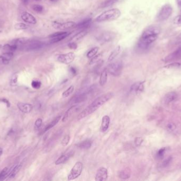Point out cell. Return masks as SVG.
Returning <instances> with one entry per match:
<instances>
[{
	"label": "cell",
	"instance_id": "obj_1",
	"mask_svg": "<svg viewBox=\"0 0 181 181\" xmlns=\"http://www.w3.org/2000/svg\"><path fill=\"white\" fill-rule=\"evenodd\" d=\"M160 33V28L157 26H151L142 33L138 43V47L141 50H146L158 38Z\"/></svg>",
	"mask_w": 181,
	"mask_h": 181
},
{
	"label": "cell",
	"instance_id": "obj_2",
	"mask_svg": "<svg viewBox=\"0 0 181 181\" xmlns=\"http://www.w3.org/2000/svg\"><path fill=\"white\" fill-rule=\"evenodd\" d=\"M113 96V93L109 92L101 95L96 98L90 105L83 110L78 115L77 120L79 121L85 117L91 115L96 111L98 108L101 107L105 103L108 102Z\"/></svg>",
	"mask_w": 181,
	"mask_h": 181
},
{
	"label": "cell",
	"instance_id": "obj_3",
	"mask_svg": "<svg viewBox=\"0 0 181 181\" xmlns=\"http://www.w3.org/2000/svg\"><path fill=\"white\" fill-rule=\"evenodd\" d=\"M121 15V11L118 9H112L106 11L98 16L95 19L96 21L103 22L114 20Z\"/></svg>",
	"mask_w": 181,
	"mask_h": 181
},
{
	"label": "cell",
	"instance_id": "obj_4",
	"mask_svg": "<svg viewBox=\"0 0 181 181\" xmlns=\"http://www.w3.org/2000/svg\"><path fill=\"white\" fill-rule=\"evenodd\" d=\"M173 8L170 4H165L160 9L157 15L158 20L160 21H164L167 20L172 15Z\"/></svg>",
	"mask_w": 181,
	"mask_h": 181
},
{
	"label": "cell",
	"instance_id": "obj_5",
	"mask_svg": "<svg viewBox=\"0 0 181 181\" xmlns=\"http://www.w3.org/2000/svg\"><path fill=\"white\" fill-rule=\"evenodd\" d=\"M108 72L114 77L120 76L122 70L121 61H118L110 64L107 68Z\"/></svg>",
	"mask_w": 181,
	"mask_h": 181
},
{
	"label": "cell",
	"instance_id": "obj_6",
	"mask_svg": "<svg viewBox=\"0 0 181 181\" xmlns=\"http://www.w3.org/2000/svg\"><path fill=\"white\" fill-rule=\"evenodd\" d=\"M83 164L80 161L76 162L75 164L73 167L70 173L68 176V180H74L79 177L83 171Z\"/></svg>",
	"mask_w": 181,
	"mask_h": 181
},
{
	"label": "cell",
	"instance_id": "obj_7",
	"mask_svg": "<svg viewBox=\"0 0 181 181\" xmlns=\"http://www.w3.org/2000/svg\"><path fill=\"white\" fill-rule=\"evenodd\" d=\"M45 45V44L38 40H31L26 42L23 45L24 48L27 51H36L42 48Z\"/></svg>",
	"mask_w": 181,
	"mask_h": 181
},
{
	"label": "cell",
	"instance_id": "obj_8",
	"mask_svg": "<svg viewBox=\"0 0 181 181\" xmlns=\"http://www.w3.org/2000/svg\"><path fill=\"white\" fill-rule=\"evenodd\" d=\"M116 37V34L111 32H104L96 37V39L102 43L109 42Z\"/></svg>",
	"mask_w": 181,
	"mask_h": 181
},
{
	"label": "cell",
	"instance_id": "obj_9",
	"mask_svg": "<svg viewBox=\"0 0 181 181\" xmlns=\"http://www.w3.org/2000/svg\"><path fill=\"white\" fill-rule=\"evenodd\" d=\"M52 25L54 28L60 30L69 29L76 26V23L73 21H68L64 23H61L59 21H54Z\"/></svg>",
	"mask_w": 181,
	"mask_h": 181
},
{
	"label": "cell",
	"instance_id": "obj_10",
	"mask_svg": "<svg viewBox=\"0 0 181 181\" xmlns=\"http://www.w3.org/2000/svg\"><path fill=\"white\" fill-rule=\"evenodd\" d=\"M75 58V53L70 52L58 55L57 61L61 63L69 64L74 60Z\"/></svg>",
	"mask_w": 181,
	"mask_h": 181
},
{
	"label": "cell",
	"instance_id": "obj_11",
	"mask_svg": "<svg viewBox=\"0 0 181 181\" xmlns=\"http://www.w3.org/2000/svg\"><path fill=\"white\" fill-rule=\"evenodd\" d=\"M108 177V171L107 168L105 167H100L98 168L95 175V180L96 181H105L107 179Z\"/></svg>",
	"mask_w": 181,
	"mask_h": 181
},
{
	"label": "cell",
	"instance_id": "obj_12",
	"mask_svg": "<svg viewBox=\"0 0 181 181\" xmlns=\"http://www.w3.org/2000/svg\"><path fill=\"white\" fill-rule=\"evenodd\" d=\"M69 35L70 33L68 32H59L50 35L49 37L52 38L51 42L53 43H55L64 39Z\"/></svg>",
	"mask_w": 181,
	"mask_h": 181
},
{
	"label": "cell",
	"instance_id": "obj_13",
	"mask_svg": "<svg viewBox=\"0 0 181 181\" xmlns=\"http://www.w3.org/2000/svg\"><path fill=\"white\" fill-rule=\"evenodd\" d=\"M181 57V47L177 49L173 53H171L164 59V61L165 62H170L179 59Z\"/></svg>",
	"mask_w": 181,
	"mask_h": 181
},
{
	"label": "cell",
	"instance_id": "obj_14",
	"mask_svg": "<svg viewBox=\"0 0 181 181\" xmlns=\"http://www.w3.org/2000/svg\"><path fill=\"white\" fill-rule=\"evenodd\" d=\"M143 89H144L143 82H137L134 83L130 87V91L132 93L139 94L143 91Z\"/></svg>",
	"mask_w": 181,
	"mask_h": 181
},
{
	"label": "cell",
	"instance_id": "obj_15",
	"mask_svg": "<svg viewBox=\"0 0 181 181\" xmlns=\"http://www.w3.org/2000/svg\"><path fill=\"white\" fill-rule=\"evenodd\" d=\"M178 95L176 92L171 91L168 92L164 97V102L165 104H170L175 102L177 99Z\"/></svg>",
	"mask_w": 181,
	"mask_h": 181
},
{
	"label": "cell",
	"instance_id": "obj_16",
	"mask_svg": "<svg viewBox=\"0 0 181 181\" xmlns=\"http://www.w3.org/2000/svg\"><path fill=\"white\" fill-rule=\"evenodd\" d=\"M74 154V152L71 151L61 155V156L59 158H58V159L55 161V164L58 165L66 163L67 160H68V159H70L73 156Z\"/></svg>",
	"mask_w": 181,
	"mask_h": 181
},
{
	"label": "cell",
	"instance_id": "obj_17",
	"mask_svg": "<svg viewBox=\"0 0 181 181\" xmlns=\"http://www.w3.org/2000/svg\"><path fill=\"white\" fill-rule=\"evenodd\" d=\"M13 53L5 52L0 56V63L2 64H8L13 58Z\"/></svg>",
	"mask_w": 181,
	"mask_h": 181
},
{
	"label": "cell",
	"instance_id": "obj_18",
	"mask_svg": "<svg viewBox=\"0 0 181 181\" xmlns=\"http://www.w3.org/2000/svg\"><path fill=\"white\" fill-rule=\"evenodd\" d=\"M78 109V106L77 105H74L73 106L71 107L66 111L64 116H63V119H62V121H63V122H65L67 121L68 120V118H69L74 113H75Z\"/></svg>",
	"mask_w": 181,
	"mask_h": 181
},
{
	"label": "cell",
	"instance_id": "obj_19",
	"mask_svg": "<svg viewBox=\"0 0 181 181\" xmlns=\"http://www.w3.org/2000/svg\"><path fill=\"white\" fill-rule=\"evenodd\" d=\"M18 107L21 112L24 113H28L32 110L33 107L32 105L30 104L19 103L18 104Z\"/></svg>",
	"mask_w": 181,
	"mask_h": 181
},
{
	"label": "cell",
	"instance_id": "obj_20",
	"mask_svg": "<svg viewBox=\"0 0 181 181\" xmlns=\"http://www.w3.org/2000/svg\"><path fill=\"white\" fill-rule=\"evenodd\" d=\"M22 19L27 23L30 24H36L37 23V20L36 18L32 15L30 14L28 12H24L22 15Z\"/></svg>",
	"mask_w": 181,
	"mask_h": 181
},
{
	"label": "cell",
	"instance_id": "obj_21",
	"mask_svg": "<svg viewBox=\"0 0 181 181\" xmlns=\"http://www.w3.org/2000/svg\"><path fill=\"white\" fill-rule=\"evenodd\" d=\"M110 118L109 116L105 115L103 117L101 128H100V130L101 132H105L108 129L110 125Z\"/></svg>",
	"mask_w": 181,
	"mask_h": 181
},
{
	"label": "cell",
	"instance_id": "obj_22",
	"mask_svg": "<svg viewBox=\"0 0 181 181\" xmlns=\"http://www.w3.org/2000/svg\"><path fill=\"white\" fill-rule=\"evenodd\" d=\"M131 170L129 168H124V170H121L118 173V177L122 179H128L131 176Z\"/></svg>",
	"mask_w": 181,
	"mask_h": 181
},
{
	"label": "cell",
	"instance_id": "obj_23",
	"mask_svg": "<svg viewBox=\"0 0 181 181\" xmlns=\"http://www.w3.org/2000/svg\"><path fill=\"white\" fill-rule=\"evenodd\" d=\"M108 80V70L107 68L104 69L102 71L100 77L99 84L101 86H103L107 82Z\"/></svg>",
	"mask_w": 181,
	"mask_h": 181
},
{
	"label": "cell",
	"instance_id": "obj_24",
	"mask_svg": "<svg viewBox=\"0 0 181 181\" xmlns=\"http://www.w3.org/2000/svg\"><path fill=\"white\" fill-rule=\"evenodd\" d=\"M92 19L91 18H87L86 19L80 22L77 25V28L79 29H85L88 28L90 25Z\"/></svg>",
	"mask_w": 181,
	"mask_h": 181
},
{
	"label": "cell",
	"instance_id": "obj_25",
	"mask_svg": "<svg viewBox=\"0 0 181 181\" xmlns=\"http://www.w3.org/2000/svg\"><path fill=\"white\" fill-rule=\"evenodd\" d=\"M92 142L90 140H85L77 145V147L81 149H88L92 146Z\"/></svg>",
	"mask_w": 181,
	"mask_h": 181
},
{
	"label": "cell",
	"instance_id": "obj_26",
	"mask_svg": "<svg viewBox=\"0 0 181 181\" xmlns=\"http://www.w3.org/2000/svg\"><path fill=\"white\" fill-rule=\"evenodd\" d=\"M121 51V47L120 46H117L113 51L112 52L108 58V61L111 62L113 61L117 56L120 53Z\"/></svg>",
	"mask_w": 181,
	"mask_h": 181
},
{
	"label": "cell",
	"instance_id": "obj_27",
	"mask_svg": "<svg viewBox=\"0 0 181 181\" xmlns=\"http://www.w3.org/2000/svg\"><path fill=\"white\" fill-rule=\"evenodd\" d=\"M61 117V116H59L57 117H56L51 123L49 124L48 126H46V127L45 128V129L43 130V132H45L47 131L48 130H50L52 128H53L54 126H55L59 122V121L60 120Z\"/></svg>",
	"mask_w": 181,
	"mask_h": 181
},
{
	"label": "cell",
	"instance_id": "obj_28",
	"mask_svg": "<svg viewBox=\"0 0 181 181\" xmlns=\"http://www.w3.org/2000/svg\"><path fill=\"white\" fill-rule=\"evenodd\" d=\"M27 39L25 38H17L12 41V45H15L18 47L19 46H22L27 42Z\"/></svg>",
	"mask_w": 181,
	"mask_h": 181
},
{
	"label": "cell",
	"instance_id": "obj_29",
	"mask_svg": "<svg viewBox=\"0 0 181 181\" xmlns=\"http://www.w3.org/2000/svg\"><path fill=\"white\" fill-rule=\"evenodd\" d=\"M168 150V148L167 147H164L160 149L159 150L157 151L156 155V157L158 159H161L164 157V156L166 154Z\"/></svg>",
	"mask_w": 181,
	"mask_h": 181
},
{
	"label": "cell",
	"instance_id": "obj_30",
	"mask_svg": "<svg viewBox=\"0 0 181 181\" xmlns=\"http://www.w3.org/2000/svg\"><path fill=\"white\" fill-rule=\"evenodd\" d=\"M87 32L85 30H84L83 31H81L79 33H78V34H77L76 35H75L73 38H72V39L71 40V41H77L80 39L83 38V37L87 34Z\"/></svg>",
	"mask_w": 181,
	"mask_h": 181
},
{
	"label": "cell",
	"instance_id": "obj_31",
	"mask_svg": "<svg viewBox=\"0 0 181 181\" xmlns=\"http://www.w3.org/2000/svg\"><path fill=\"white\" fill-rule=\"evenodd\" d=\"M18 47L15 46V45H10V44H6L4 45V46L3 48V49L4 51L7 52H11L12 53L13 52L15 51V50L17 49Z\"/></svg>",
	"mask_w": 181,
	"mask_h": 181
},
{
	"label": "cell",
	"instance_id": "obj_32",
	"mask_svg": "<svg viewBox=\"0 0 181 181\" xmlns=\"http://www.w3.org/2000/svg\"><path fill=\"white\" fill-rule=\"evenodd\" d=\"M98 49H99V48L98 47H95L94 48H93L92 49H91L90 51L87 53L86 56H87V57L89 58V59H91V58H92L93 57H94V56H95L96 55V54L97 53L98 51Z\"/></svg>",
	"mask_w": 181,
	"mask_h": 181
},
{
	"label": "cell",
	"instance_id": "obj_33",
	"mask_svg": "<svg viewBox=\"0 0 181 181\" xmlns=\"http://www.w3.org/2000/svg\"><path fill=\"white\" fill-rule=\"evenodd\" d=\"M74 86L72 85L66 90L63 92V94H62V96H63V98H67L72 94V93L74 92Z\"/></svg>",
	"mask_w": 181,
	"mask_h": 181
},
{
	"label": "cell",
	"instance_id": "obj_34",
	"mask_svg": "<svg viewBox=\"0 0 181 181\" xmlns=\"http://www.w3.org/2000/svg\"><path fill=\"white\" fill-rule=\"evenodd\" d=\"M176 128L177 127L176 126V124L172 122L168 123L166 126V129L167 131H169L170 132H173L176 130Z\"/></svg>",
	"mask_w": 181,
	"mask_h": 181
},
{
	"label": "cell",
	"instance_id": "obj_35",
	"mask_svg": "<svg viewBox=\"0 0 181 181\" xmlns=\"http://www.w3.org/2000/svg\"><path fill=\"white\" fill-rule=\"evenodd\" d=\"M21 168V166L20 165H17L15 166L13 168L12 171L10 172V173L9 174V177L10 178H13L15 175L17 174V173L18 172V171H19L20 168Z\"/></svg>",
	"mask_w": 181,
	"mask_h": 181
},
{
	"label": "cell",
	"instance_id": "obj_36",
	"mask_svg": "<svg viewBox=\"0 0 181 181\" xmlns=\"http://www.w3.org/2000/svg\"><path fill=\"white\" fill-rule=\"evenodd\" d=\"M172 160H173L172 157H168L167 158H166L163 162H162L161 164V167L162 168H166V167H168L172 163Z\"/></svg>",
	"mask_w": 181,
	"mask_h": 181
},
{
	"label": "cell",
	"instance_id": "obj_37",
	"mask_svg": "<svg viewBox=\"0 0 181 181\" xmlns=\"http://www.w3.org/2000/svg\"><path fill=\"white\" fill-rule=\"evenodd\" d=\"M101 57H102L101 54H98V55H97L94 56V57H93L92 59H91V61H90V64L91 65H92V64H95V63H98V62L101 60Z\"/></svg>",
	"mask_w": 181,
	"mask_h": 181
},
{
	"label": "cell",
	"instance_id": "obj_38",
	"mask_svg": "<svg viewBox=\"0 0 181 181\" xmlns=\"http://www.w3.org/2000/svg\"><path fill=\"white\" fill-rule=\"evenodd\" d=\"M28 28L27 25L23 23H18L14 25V28L17 30L26 29Z\"/></svg>",
	"mask_w": 181,
	"mask_h": 181
},
{
	"label": "cell",
	"instance_id": "obj_39",
	"mask_svg": "<svg viewBox=\"0 0 181 181\" xmlns=\"http://www.w3.org/2000/svg\"><path fill=\"white\" fill-rule=\"evenodd\" d=\"M70 141V136L69 135H65L61 141V144L63 146H66Z\"/></svg>",
	"mask_w": 181,
	"mask_h": 181
},
{
	"label": "cell",
	"instance_id": "obj_40",
	"mask_svg": "<svg viewBox=\"0 0 181 181\" xmlns=\"http://www.w3.org/2000/svg\"><path fill=\"white\" fill-rule=\"evenodd\" d=\"M116 0H107L105 2H104L102 5V7L103 8H106V7H109L110 6L113 5L114 3L116 2Z\"/></svg>",
	"mask_w": 181,
	"mask_h": 181
},
{
	"label": "cell",
	"instance_id": "obj_41",
	"mask_svg": "<svg viewBox=\"0 0 181 181\" xmlns=\"http://www.w3.org/2000/svg\"><path fill=\"white\" fill-rule=\"evenodd\" d=\"M8 174V168H5L0 173V180H3Z\"/></svg>",
	"mask_w": 181,
	"mask_h": 181
},
{
	"label": "cell",
	"instance_id": "obj_42",
	"mask_svg": "<svg viewBox=\"0 0 181 181\" xmlns=\"http://www.w3.org/2000/svg\"><path fill=\"white\" fill-rule=\"evenodd\" d=\"M173 22L177 26H181V15H178L175 18Z\"/></svg>",
	"mask_w": 181,
	"mask_h": 181
},
{
	"label": "cell",
	"instance_id": "obj_43",
	"mask_svg": "<svg viewBox=\"0 0 181 181\" xmlns=\"http://www.w3.org/2000/svg\"><path fill=\"white\" fill-rule=\"evenodd\" d=\"M41 83L38 80H34L31 83V86L35 89H39L40 88Z\"/></svg>",
	"mask_w": 181,
	"mask_h": 181
},
{
	"label": "cell",
	"instance_id": "obj_44",
	"mask_svg": "<svg viewBox=\"0 0 181 181\" xmlns=\"http://www.w3.org/2000/svg\"><path fill=\"white\" fill-rule=\"evenodd\" d=\"M32 8L35 11H36L37 12H41L43 10V7L41 5H39V4L34 5L32 7Z\"/></svg>",
	"mask_w": 181,
	"mask_h": 181
},
{
	"label": "cell",
	"instance_id": "obj_45",
	"mask_svg": "<svg viewBox=\"0 0 181 181\" xmlns=\"http://www.w3.org/2000/svg\"><path fill=\"white\" fill-rule=\"evenodd\" d=\"M143 139L141 137H137L135 140V143L136 146H140L143 142Z\"/></svg>",
	"mask_w": 181,
	"mask_h": 181
},
{
	"label": "cell",
	"instance_id": "obj_46",
	"mask_svg": "<svg viewBox=\"0 0 181 181\" xmlns=\"http://www.w3.org/2000/svg\"><path fill=\"white\" fill-rule=\"evenodd\" d=\"M68 47L72 49H76L77 48V44L74 43V42H71L68 44Z\"/></svg>",
	"mask_w": 181,
	"mask_h": 181
},
{
	"label": "cell",
	"instance_id": "obj_47",
	"mask_svg": "<svg viewBox=\"0 0 181 181\" xmlns=\"http://www.w3.org/2000/svg\"><path fill=\"white\" fill-rule=\"evenodd\" d=\"M42 120L41 118H38L35 122V126L37 128H39L42 125Z\"/></svg>",
	"mask_w": 181,
	"mask_h": 181
},
{
	"label": "cell",
	"instance_id": "obj_48",
	"mask_svg": "<svg viewBox=\"0 0 181 181\" xmlns=\"http://www.w3.org/2000/svg\"><path fill=\"white\" fill-rule=\"evenodd\" d=\"M180 65V64L179 63H172L166 66V67H168V68H172V67H178Z\"/></svg>",
	"mask_w": 181,
	"mask_h": 181
},
{
	"label": "cell",
	"instance_id": "obj_49",
	"mask_svg": "<svg viewBox=\"0 0 181 181\" xmlns=\"http://www.w3.org/2000/svg\"><path fill=\"white\" fill-rule=\"evenodd\" d=\"M17 79H18L17 75H16V74L13 75V76L12 77V79L11 80V83L13 85L14 84H15L17 82Z\"/></svg>",
	"mask_w": 181,
	"mask_h": 181
},
{
	"label": "cell",
	"instance_id": "obj_50",
	"mask_svg": "<svg viewBox=\"0 0 181 181\" xmlns=\"http://www.w3.org/2000/svg\"><path fill=\"white\" fill-rule=\"evenodd\" d=\"M2 101L3 102H4V103H5L6 104H7V106L8 107H9V106H10V104L9 102L8 101V100L5 99H3L2 100Z\"/></svg>",
	"mask_w": 181,
	"mask_h": 181
},
{
	"label": "cell",
	"instance_id": "obj_51",
	"mask_svg": "<svg viewBox=\"0 0 181 181\" xmlns=\"http://www.w3.org/2000/svg\"><path fill=\"white\" fill-rule=\"evenodd\" d=\"M21 1L24 4H28L30 2V0H21Z\"/></svg>",
	"mask_w": 181,
	"mask_h": 181
},
{
	"label": "cell",
	"instance_id": "obj_52",
	"mask_svg": "<svg viewBox=\"0 0 181 181\" xmlns=\"http://www.w3.org/2000/svg\"><path fill=\"white\" fill-rule=\"evenodd\" d=\"M176 2L179 7H181V0H176Z\"/></svg>",
	"mask_w": 181,
	"mask_h": 181
},
{
	"label": "cell",
	"instance_id": "obj_53",
	"mask_svg": "<svg viewBox=\"0 0 181 181\" xmlns=\"http://www.w3.org/2000/svg\"><path fill=\"white\" fill-rule=\"evenodd\" d=\"M71 71L73 73H76V71L75 70V68L73 67H71Z\"/></svg>",
	"mask_w": 181,
	"mask_h": 181
},
{
	"label": "cell",
	"instance_id": "obj_54",
	"mask_svg": "<svg viewBox=\"0 0 181 181\" xmlns=\"http://www.w3.org/2000/svg\"><path fill=\"white\" fill-rule=\"evenodd\" d=\"M2 153H3V150H2V149L1 148H0V156H1V155L2 154Z\"/></svg>",
	"mask_w": 181,
	"mask_h": 181
},
{
	"label": "cell",
	"instance_id": "obj_55",
	"mask_svg": "<svg viewBox=\"0 0 181 181\" xmlns=\"http://www.w3.org/2000/svg\"><path fill=\"white\" fill-rule=\"evenodd\" d=\"M51 1H52V2H55V1H56V0H51Z\"/></svg>",
	"mask_w": 181,
	"mask_h": 181
},
{
	"label": "cell",
	"instance_id": "obj_56",
	"mask_svg": "<svg viewBox=\"0 0 181 181\" xmlns=\"http://www.w3.org/2000/svg\"><path fill=\"white\" fill-rule=\"evenodd\" d=\"M36 1H41V0H36Z\"/></svg>",
	"mask_w": 181,
	"mask_h": 181
},
{
	"label": "cell",
	"instance_id": "obj_57",
	"mask_svg": "<svg viewBox=\"0 0 181 181\" xmlns=\"http://www.w3.org/2000/svg\"><path fill=\"white\" fill-rule=\"evenodd\" d=\"M2 47V45H1V44H0V48H1Z\"/></svg>",
	"mask_w": 181,
	"mask_h": 181
}]
</instances>
